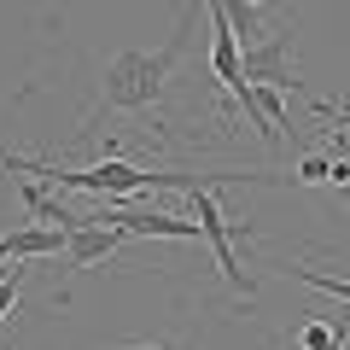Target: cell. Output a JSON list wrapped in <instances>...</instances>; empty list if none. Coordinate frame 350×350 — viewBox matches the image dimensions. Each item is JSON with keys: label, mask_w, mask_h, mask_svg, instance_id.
Wrapping results in <instances>:
<instances>
[{"label": "cell", "mask_w": 350, "mask_h": 350, "mask_svg": "<svg viewBox=\"0 0 350 350\" xmlns=\"http://www.w3.org/2000/svg\"><path fill=\"white\" fill-rule=\"evenodd\" d=\"M24 262H12L6 275H0V321H12V310H18V286H24Z\"/></svg>", "instance_id": "cell-8"}, {"label": "cell", "mask_w": 350, "mask_h": 350, "mask_svg": "<svg viewBox=\"0 0 350 350\" xmlns=\"http://www.w3.org/2000/svg\"><path fill=\"white\" fill-rule=\"evenodd\" d=\"M345 338H350V321H298L292 345L298 350H345Z\"/></svg>", "instance_id": "cell-6"}, {"label": "cell", "mask_w": 350, "mask_h": 350, "mask_svg": "<svg viewBox=\"0 0 350 350\" xmlns=\"http://www.w3.org/2000/svg\"><path fill=\"white\" fill-rule=\"evenodd\" d=\"M6 262H12V257H0V275H6Z\"/></svg>", "instance_id": "cell-12"}, {"label": "cell", "mask_w": 350, "mask_h": 350, "mask_svg": "<svg viewBox=\"0 0 350 350\" xmlns=\"http://www.w3.org/2000/svg\"><path fill=\"white\" fill-rule=\"evenodd\" d=\"M338 152H345V158H350V135H338Z\"/></svg>", "instance_id": "cell-10"}, {"label": "cell", "mask_w": 350, "mask_h": 350, "mask_svg": "<svg viewBox=\"0 0 350 350\" xmlns=\"http://www.w3.org/2000/svg\"><path fill=\"white\" fill-rule=\"evenodd\" d=\"M175 59H181V29H175L158 53H123V59H111V64H105L100 105H105V111H146L152 100H163Z\"/></svg>", "instance_id": "cell-2"}, {"label": "cell", "mask_w": 350, "mask_h": 350, "mask_svg": "<svg viewBox=\"0 0 350 350\" xmlns=\"http://www.w3.org/2000/svg\"><path fill=\"white\" fill-rule=\"evenodd\" d=\"M70 245V228H18V234L0 239V257H12V262H29V257H53V251Z\"/></svg>", "instance_id": "cell-5"}, {"label": "cell", "mask_w": 350, "mask_h": 350, "mask_svg": "<svg viewBox=\"0 0 350 350\" xmlns=\"http://www.w3.org/2000/svg\"><path fill=\"white\" fill-rule=\"evenodd\" d=\"M345 163H333V158H321V152H315V158H304L298 163V175H292V181H345Z\"/></svg>", "instance_id": "cell-7"}, {"label": "cell", "mask_w": 350, "mask_h": 350, "mask_svg": "<svg viewBox=\"0 0 350 350\" xmlns=\"http://www.w3.org/2000/svg\"><path fill=\"white\" fill-rule=\"evenodd\" d=\"M129 228H111V222H94V216H82V228H70V245H64V257H70V269H94L100 257H111V251H123Z\"/></svg>", "instance_id": "cell-4"}, {"label": "cell", "mask_w": 350, "mask_h": 350, "mask_svg": "<svg viewBox=\"0 0 350 350\" xmlns=\"http://www.w3.org/2000/svg\"><path fill=\"white\" fill-rule=\"evenodd\" d=\"M211 181H251V175H199L187 187V199H193V222H199V234L211 239V251H216V269H222V280L239 292V298H251V275L239 269V257H234V234H228V216H222V204H216V193H211Z\"/></svg>", "instance_id": "cell-3"}, {"label": "cell", "mask_w": 350, "mask_h": 350, "mask_svg": "<svg viewBox=\"0 0 350 350\" xmlns=\"http://www.w3.org/2000/svg\"><path fill=\"white\" fill-rule=\"evenodd\" d=\"M292 275H298L304 286H315V292H333V298H345V304H350V280H338V275H321V269H292Z\"/></svg>", "instance_id": "cell-9"}, {"label": "cell", "mask_w": 350, "mask_h": 350, "mask_svg": "<svg viewBox=\"0 0 350 350\" xmlns=\"http://www.w3.org/2000/svg\"><path fill=\"white\" fill-rule=\"evenodd\" d=\"M6 170L18 175H41L47 187L59 193H94V199L117 204V199H135L146 187H193V175H163V170H140V163H123V158H100L88 170H59V163H36V158H6Z\"/></svg>", "instance_id": "cell-1"}, {"label": "cell", "mask_w": 350, "mask_h": 350, "mask_svg": "<svg viewBox=\"0 0 350 350\" xmlns=\"http://www.w3.org/2000/svg\"><path fill=\"white\" fill-rule=\"evenodd\" d=\"M129 350H170V345H129Z\"/></svg>", "instance_id": "cell-11"}]
</instances>
